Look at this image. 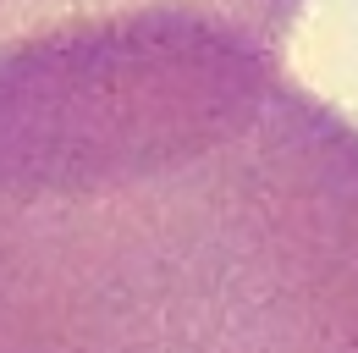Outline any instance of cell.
<instances>
[{"label":"cell","instance_id":"7a4b0ae2","mask_svg":"<svg viewBox=\"0 0 358 353\" xmlns=\"http://www.w3.org/2000/svg\"><path fill=\"white\" fill-rule=\"evenodd\" d=\"M110 11H204L287 50V28L298 22L303 0H0V50L28 34L83 22V17H110Z\"/></svg>","mask_w":358,"mask_h":353},{"label":"cell","instance_id":"6da1fadb","mask_svg":"<svg viewBox=\"0 0 358 353\" xmlns=\"http://www.w3.org/2000/svg\"><path fill=\"white\" fill-rule=\"evenodd\" d=\"M0 353H358V122L204 11L6 44Z\"/></svg>","mask_w":358,"mask_h":353}]
</instances>
